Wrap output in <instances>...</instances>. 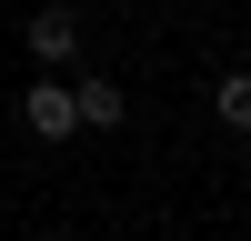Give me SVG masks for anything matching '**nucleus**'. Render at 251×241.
Wrapping results in <instances>:
<instances>
[{"mask_svg": "<svg viewBox=\"0 0 251 241\" xmlns=\"http://www.w3.org/2000/svg\"><path fill=\"white\" fill-rule=\"evenodd\" d=\"M20 40H30L40 71H60V60H80V10H30V30H20Z\"/></svg>", "mask_w": 251, "mask_h": 241, "instance_id": "nucleus-1", "label": "nucleus"}, {"mask_svg": "<svg viewBox=\"0 0 251 241\" xmlns=\"http://www.w3.org/2000/svg\"><path fill=\"white\" fill-rule=\"evenodd\" d=\"M71 120H80V131H121V80H80V91H71Z\"/></svg>", "mask_w": 251, "mask_h": 241, "instance_id": "nucleus-3", "label": "nucleus"}, {"mask_svg": "<svg viewBox=\"0 0 251 241\" xmlns=\"http://www.w3.org/2000/svg\"><path fill=\"white\" fill-rule=\"evenodd\" d=\"M20 120H30L40 141H71L80 120H71V91H60V80H30V100H20Z\"/></svg>", "mask_w": 251, "mask_h": 241, "instance_id": "nucleus-2", "label": "nucleus"}, {"mask_svg": "<svg viewBox=\"0 0 251 241\" xmlns=\"http://www.w3.org/2000/svg\"><path fill=\"white\" fill-rule=\"evenodd\" d=\"M211 111H221V131H251V71L221 80V91H211Z\"/></svg>", "mask_w": 251, "mask_h": 241, "instance_id": "nucleus-4", "label": "nucleus"}]
</instances>
